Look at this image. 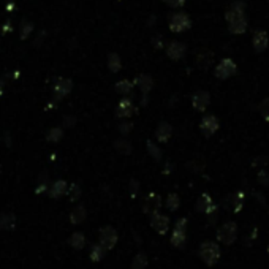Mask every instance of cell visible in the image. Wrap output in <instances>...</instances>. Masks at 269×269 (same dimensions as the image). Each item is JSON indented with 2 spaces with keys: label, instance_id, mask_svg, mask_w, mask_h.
<instances>
[{
  "label": "cell",
  "instance_id": "obj_31",
  "mask_svg": "<svg viewBox=\"0 0 269 269\" xmlns=\"http://www.w3.org/2000/svg\"><path fill=\"white\" fill-rule=\"evenodd\" d=\"M147 152H149V155L154 158V160H157V162H160L162 160V151H160V147L157 144H154V141H147Z\"/></svg>",
  "mask_w": 269,
  "mask_h": 269
},
{
  "label": "cell",
  "instance_id": "obj_1",
  "mask_svg": "<svg viewBox=\"0 0 269 269\" xmlns=\"http://www.w3.org/2000/svg\"><path fill=\"white\" fill-rule=\"evenodd\" d=\"M227 24L228 30L234 35H241L247 30V18H246V3L241 0H236L228 8L227 15Z\"/></svg>",
  "mask_w": 269,
  "mask_h": 269
},
{
  "label": "cell",
  "instance_id": "obj_3",
  "mask_svg": "<svg viewBox=\"0 0 269 269\" xmlns=\"http://www.w3.org/2000/svg\"><path fill=\"white\" fill-rule=\"evenodd\" d=\"M217 239L225 246L234 244L236 239H238V225L234 222H225L217 230Z\"/></svg>",
  "mask_w": 269,
  "mask_h": 269
},
{
  "label": "cell",
  "instance_id": "obj_40",
  "mask_svg": "<svg viewBox=\"0 0 269 269\" xmlns=\"http://www.w3.org/2000/svg\"><path fill=\"white\" fill-rule=\"evenodd\" d=\"M163 2L171 6V8H181V6L185 5V0H163Z\"/></svg>",
  "mask_w": 269,
  "mask_h": 269
},
{
  "label": "cell",
  "instance_id": "obj_22",
  "mask_svg": "<svg viewBox=\"0 0 269 269\" xmlns=\"http://www.w3.org/2000/svg\"><path fill=\"white\" fill-rule=\"evenodd\" d=\"M173 134V127L168 124V122H160L157 130H155V138L160 143H166V141H170Z\"/></svg>",
  "mask_w": 269,
  "mask_h": 269
},
{
  "label": "cell",
  "instance_id": "obj_26",
  "mask_svg": "<svg viewBox=\"0 0 269 269\" xmlns=\"http://www.w3.org/2000/svg\"><path fill=\"white\" fill-rule=\"evenodd\" d=\"M106 252H108L106 249L98 242V244H95L92 247V250H91V253H89V257H91V260L94 261V263H98V261H101L105 258Z\"/></svg>",
  "mask_w": 269,
  "mask_h": 269
},
{
  "label": "cell",
  "instance_id": "obj_2",
  "mask_svg": "<svg viewBox=\"0 0 269 269\" xmlns=\"http://www.w3.org/2000/svg\"><path fill=\"white\" fill-rule=\"evenodd\" d=\"M198 253H200V258L204 261V265H206V266L217 265V261L220 260V255H222L219 244L214 242V241L203 242V244L200 246V250H198Z\"/></svg>",
  "mask_w": 269,
  "mask_h": 269
},
{
  "label": "cell",
  "instance_id": "obj_32",
  "mask_svg": "<svg viewBox=\"0 0 269 269\" xmlns=\"http://www.w3.org/2000/svg\"><path fill=\"white\" fill-rule=\"evenodd\" d=\"M179 206H181V200H179V195L176 193H170L168 198H166V208H168L170 211H177Z\"/></svg>",
  "mask_w": 269,
  "mask_h": 269
},
{
  "label": "cell",
  "instance_id": "obj_11",
  "mask_svg": "<svg viewBox=\"0 0 269 269\" xmlns=\"http://www.w3.org/2000/svg\"><path fill=\"white\" fill-rule=\"evenodd\" d=\"M151 227L155 230L158 234L163 236L166 234V231H168V228H170V219L163 214L155 212L151 215Z\"/></svg>",
  "mask_w": 269,
  "mask_h": 269
},
{
  "label": "cell",
  "instance_id": "obj_43",
  "mask_svg": "<svg viewBox=\"0 0 269 269\" xmlns=\"http://www.w3.org/2000/svg\"><path fill=\"white\" fill-rule=\"evenodd\" d=\"M129 187H130V193H132V196H136V192H138V181H134V179H133V181H130V185H129Z\"/></svg>",
  "mask_w": 269,
  "mask_h": 269
},
{
  "label": "cell",
  "instance_id": "obj_36",
  "mask_svg": "<svg viewBox=\"0 0 269 269\" xmlns=\"http://www.w3.org/2000/svg\"><path fill=\"white\" fill-rule=\"evenodd\" d=\"M48 190H49L48 181H38V185L35 187V193L37 195H41V193H44V192H48Z\"/></svg>",
  "mask_w": 269,
  "mask_h": 269
},
{
  "label": "cell",
  "instance_id": "obj_18",
  "mask_svg": "<svg viewBox=\"0 0 269 269\" xmlns=\"http://www.w3.org/2000/svg\"><path fill=\"white\" fill-rule=\"evenodd\" d=\"M253 48L257 53H263V51L269 46V38H268V34L265 30H257L253 34Z\"/></svg>",
  "mask_w": 269,
  "mask_h": 269
},
{
  "label": "cell",
  "instance_id": "obj_10",
  "mask_svg": "<svg viewBox=\"0 0 269 269\" xmlns=\"http://www.w3.org/2000/svg\"><path fill=\"white\" fill-rule=\"evenodd\" d=\"M160 208H162V196H160L158 193H149L146 196L144 200V204H143V212L144 214H155L160 211Z\"/></svg>",
  "mask_w": 269,
  "mask_h": 269
},
{
  "label": "cell",
  "instance_id": "obj_30",
  "mask_svg": "<svg viewBox=\"0 0 269 269\" xmlns=\"http://www.w3.org/2000/svg\"><path fill=\"white\" fill-rule=\"evenodd\" d=\"M146 266H147V257H146V253L139 252L136 257L133 258L130 269H146Z\"/></svg>",
  "mask_w": 269,
  "mask_h": 269
},
{
  "label": "cell",
  "instance_id": "obj_12",
  "mask_svg": "<svg viewBox=\"0 0 269 269\" xmlns=\"http://www.w3.org/2000/svg\"><path fill=\"white\" fill-rule=\"evenodd\" d=\"M185 53H187V48H185V44L181 41H171L168 46H166V56H168L171 60L184 59Z\"/></svg>",
  "mask_w": 269,
  "mask_h": 269
},
{
  "label": "cell",
  "instance_id": "obj_15",
  "mask_svg": "<svg viewBox=\"0 0 269 269\" xmlns=\"http://www.w3.org/2000/svg\"><path fill=\"white\" fill-rule=\"evenodd\" d=\"M200 129L204 133V136H212V134L217 130H219V120H217V117L212 116V114H209V116H204L201 119Z\"/></svg>",
  "mask_w": 269,
  "mask_h": 269
},
{
  "label": "cell",
  "instance_id": "obj_29",
  "mask_svg": "<svg viewBox=\"0 0 269 269\" xmlns=\"http://www.w3.org/2000/svg\"><path fill=\"white\" fill-rule=\"evenodd\" d=\"M114 149H116L119 154L129 155V154H132V144L127 139H116V143H114Z\"/></svg>",
  "mask_w": 269,
  "mask_h": 269
},
{
  "label": "cell",
  "instance_id": "obj_24",
  "mask_svg": "<svg viewBox=\"0 0 269 269\" xmlns=\"http://www.w3.org/2000/svg\"><path fill=\"white\" fill-rule=\"evenodd\" d=\"M68 244L72 246L75 250H82L84 246H86V236H84V233H81V231L73 233L72 236H70Z\"/></svg>",
  "mask_w": 269,
  "mask_h": 269
},
{
  "label": "cell",
  "instance_id": "obj_14",
  "mask_svg": "<svg viewBox=\"0 0 269 269\" xmlns=\"http://www.w3.org/2000/svg\"><path fill=\"white\" fill-rule=\"evenodd\" d=\"M242 206H244V193L242 192H236V193L225 198V208L234 214H238L242 209Z\"/></svg>",
  "mask_w": 269,
  "mask_h": 269
},
{
  "label": "cell",
  "instance_id": "obj_9",
  "mask_svg": "<svg viewBox=\"0 0 269 269\" xmlns=\"http://www.w3.org/2000/svg\"><path fill=\"white\" fill-rule=\"evenodd\" d=\"M195 208H196L198 212H201V214H208V215L217 214V204L212 201V198H211V195H208V193H203L200 198H198Z\"/></svg>",
  "mask_w": 269,
  "mask_h": 269
},
{
  "label": "cell",
  "instance_id": "obj_8",
  "mask_svg": "<svg viewBox=\"0 0 269 269\" xmlns=\"http://www.w3.org/2000/svg\"><path fill=\"white\" fill-rule=\"evenodd\" d=\"M236 72H238V65L234 63V60L228 59V57L222 59L219 65L215 67V76L219 79H228L230 76L236 75Z\"/></svg>",
  "mask_w": 269,
  "mask_h": 269
},
{
  "label": "cell",
  "instance_id": "obj_39",
  "mask_svg": "<svg viewBox=\"0 0 269 269\" xmlns=\"http://www.w3.org/2000/svg\"><path fill=\"white\" fill-rule=\"evenodd\" d=\"M266 163H268V157L266 155H260V157H257L253 160V168H263V166H266Z\"/></svg>",
  "mask_w": 269,
  "mask_h": 269
},
{
  "label": "cell",
  "instance_id": "obj_7",
  "mask_svg": "<svg viewBox=\"0 0 269 269\" xmlns=\"http://www.w3.org/2000/svg\"><path fill=\"white\" fill-rule=\"evenodd\" d=\"M98 242L106 249V250H113L114 246H116V242H117V231L110 225L100 228Z\"/></svg>",
  "mask_w": 269,
  "mask_h": 269
},
{
  "label": "cell",
  "instance_id": "obj_34",
  "mask_svg": "<svg viewBox=\"0 0 269 269\" xmlns=\"http://www.w3.org/2000/svg\"><path fill=\"white\" fill-rule=\"evenodd\" d=\"M81 187L78 184H72L68 185V196H70V201H78L81 198Z\"/></svg>",
  "mask_w": 269,
  "mask_h": 269
},
{
  "label": "cell",
  "instance_id": "obj_16",
  "mask_svg": "<svg viewBox=\"0 0 269 269\" xmlns=\"http://www.w3.org/2000/svg\"><path fill=\"white\" fill-rule=\"evenodd\" d=\"M209 103H211V95L206 91L195 92L193 98H192V105H193L195 110L200 113H204V110L209 106Z\"/></svg>",
  "mask_w": 269,
  "mask_h": 269
},
{
  "label": "cell",
  "instance_id": "obj_42",
  "mask_svg": "<svg viewBox=\"0 0 269 269\" xmlns=\"http://www.w3.org/2000/svg\"><path fill=\"white\" fill-rule=\"evenodd\" d=\"M152 44L157 49H162L163 48V38H162V35H155V37H154L152 38Z\"/></svg>",
  "mask_w": 269,
  "mask_h": 269
},
{
  "label": "cell",
  "instance_id": "obj_4",
  "mask_svg": "<svg viewBox=\"0 0 269 269\" xmlns=\"http://www.w3.org/2000/svg\"><path fill=\"white\" fill-rule=\"evenodd\" d=\"M170 30L174 32V34H182V32L189 30L192 27V19L189 18L187 13H173L170 16Z\"/></svg>",
  "mask_w": 269,
  "mask_h": 269
},
{
  "label": "cell",
  "instance_id": "obj_50",
  "mask_svg": "<svg viewBox=\"0 0 269 269\" xmlns=\"http://www.w3.org/2000/svg\"><path fill=\"white\" fill-rule=\"evenodd\" d=\"M268 255H269V244H268Z\"/></svg>",
  "mask_w": 269,
  "mask_h": 269
},
{
  "label": "cell",
  "instance_id": "obj_33",
  "mask_svg": "<svg viewBox=\"0 0 269 269\" xmlns=\"http://www.w3.org/2000/svg\"><path fill=\"white\" fill-rule=\"evenodd\" d=\"M132 87H133V84L129 79H122V81L116 82V91L122 95H129L132 92Z\"/></svg>",
  "mask_w": 269,
  "mask_h": 269
},
{
  "label": "cell",
  "instance_id": "obj_21",
  "mask_svg": "<svg viewBox=\"0 0 269 269\" xmlns=\"http://www.w3.org/2000/svg\"><path fill=\"white\" fill-rule=\"evenodd\" d=\"M16 227V214L15 212H2L0 214V230L11 231Z\"/></svg>",
  "mask_w": 269,
  "mask_h": 269
},
{
  "label": "cell",
  "instance_id": "obj_47",
  "mask_svg": "<svg viewBox=\"0 0 269 269\" xmlns=\"http://www.w3.org/2000/svg\"><path fill=\"white\" fill-rule=\"evenodd\" d=\"M5 10L8 11V13H11L13 10H15V2H13V0H10L8 3H6V6H5Z\"/></svg>",
  "mask_w": 269,
  "mask_h": 269
},
{
  "label": "cell",
  "instance_id": "obj_44",
  "mask_svg": "<svg viewBox=\"0 0 269 269\" xmlns=\"http://www.w3.org/2000/svg\"><path fill=\"white\" fill-rule=\"evenodd\" d=\"M44 35H46V30H41L40 34H38V37H37V41L34 43L37 48H40V46H41V43H43V38H44Z\"/></svg>",
  "mask_w": 269,
  "mask_h": 269
},
{
  "label": "cell",
  "instance_id": "obj_41",
  "mask_svg": "<svg viewBox=\"0 0 269 269\" xmlns=\"http://www.w3.org/2000/svg\"><path fill=\"white\" fill-rule=\"evenodd\" d=\"M133 129V124L132 122H124V124H120L119 125V132L122 133V134H129Z\"/></svg>",
  "mask_w": 269,
  "mask_h": 269
},
{
  "label": "cell",
  "instance_id": "obj_46",
  "mask_svg": "<svg viewBox=\"0 0 269 269\" xmlns=\"http://www.w3.org/2000/svg\"><path fill=\"white\" fill-rule=\"evenodd\" d=\"M5 146L6 147L11 146V134H10V132H5Z\"/></svg>",
  "mask_w": 269,
  "mask_h": 269
},
{
  "label": "cell",
  "instance_id": "obj_13",
  "mask_svg": "<svg viewBox=\"0 0 269 269\" xmlns=\"http://www.w3.org/2000/svg\"><path fill=\"white\" fill-rule=\"evenodd\" d=\"M134 84H136L141 89V92H143V105H146L147 95H149L151 89L154 87V79L149 75H138L136 78H134Z\"/></svg>",
  "mask_w": 269,
  "mask_h": 269
},
{
  "label": "cell",
  "instance_id": "obj_27",
  "mask_svg": "<svg viewBox=\"0 0 269 269\" xmlns=\"http://www.w3.org/2000/svg\"><path fill=\"white\" fill-rule=\"evenodd\" d=\"M62 138H63L62 127H53V129H49V132L46 133V139L49 143H59Z\"/></svg>",
  "mask_w": 269,
  "mask_h": 269
},
{
  "label": "cell",
  "instance_id": "obj_20",
  "mask_svg": "<svg viewBox=\"0 0 269 269\" xmlns=\"http://www.w3.org/2000/svg\"><path fill=\"white\" fill-rule=\"evenodd\" d=\"M212 62H214V54L211 53V51L204 49V51H200V53H198V56H196V65H198V68L208 70L211 65H212Z\"/></svg>",
  "mask_w": 269,
  "mask_h": 269
},
{
  "label": "cell",
  "instance_id": "obj_23",
  "mask_svg": "<svg viewBox=\"0 0 269 269\" xmlns=\"http://www.w3.org/2000/svg\"><path fill=\"white\" fill-rule=\"evenodd\" d=\"M134 111V108H133V103L129 100V98H124V100H120L119 101V105L116 108V114H117V117H130Z\"/></svg>",
  "mask_w": 269,
  "mask_h": 269
},
{
  "label": "cell",
  "instance_id": "obj_19",
  "mask_svg": "<svg viewBox=\"0 0 269 269\" xmlns=\"http://www.w3.org/2000/svg\"><path fill=\"white\" fill-rule=\"evenodd\" d=\"M86 217H87L86 206L84 204H78V206H75L72 212H70V223H72V225H81V223L86 220Z\"/></svg>",
  "mask_w": 269,
  "mask_h": 269
},
{
  "label": "cell",
  "instance_id": "obj_35",
  "mask_svg": "<svg viewBox=\"0 0 269 269\" xmlns=\"http://www.w3.org/2000/svg\"><path fill=\"white\" fill-rule=\"evenodd\" d=\"M260 114L263 116L265 120H268V122H269V97L265 98V100L260 103Z\"/></svg>",
  "mask_w": 269,
  "mask_h": 269
},
{
  "label": "cell",
  "instance_id": "obj_6",
  "mask_svg": "<svg viewBox=\"0 0 269 269\" xmlns=\"http://www.w3.org/2000/svg\"><path fill=\"white\" fill-rule=\"evenodd\" d=\"M53 91H54V98L53 100L57 103V101L65 98L67 95L73 91V81L68 79V78H56Z\"/></svg>",
  "mask_w": 269,
  "mask_h": 269
},
{
  "label": "cell",
  "instance_id": "obj_37",
  "mask_svg": "<svg viewBox=\"0 0 269 269\" xmlns=\"http://www.w3.org/2000/svg\"><path fill=\"white\" fill-rule=\"evenodd\" d=\"M76 124V117L72 116V114H68V116L63 117V122H62V127L63 129H72V127Z\"/></svg>",
  "mask_w": 269,
  "mask_h": 269
},
{
  "label": "cell",
  "instance_id": "obj_28",
  "mask_svg": "<svg viewBox=\"0 0 269 269\" xmlns=\"http://www.w3.org/2000/svg\"><path fill=\"white\" fill-rule=\"evenodd\" d=\"M34 22H30V21H24L21 24V29H19V38L24 41V40H27V38L34 34Z\"/></svg>",
  "mask_w": 269,
  "mask_h": 269
},
{
  "label": "cell",
  "instance_id": "obj_17",
  "mask_svg": "<svg viewBox=\"0 0 269 269\" xmlns=\"http://www.w3.org/2000/svg\"><path fill=\"white\" fill-rule=\"evenodd\" d=\"M65 193H68V184L67 181H63V179H59V181H56L49 185L48 195L49 198H53V200H59V198Z\"/></svg>",
  "mask_w": 269,
  "mask_h": 269
},
{
  "label": "cell",
  "instance_id": "obj_5",
  "mask_svg": "<svg viewBox=\"0 0 269 269\" xmlns=\"http://www.w3.org/2000/svg\"><path fill=\"white\" fill-rule=\"evenodd\" d=\"M185 241H187V219L182 217L179 219L174 225V230H173L171 234V244L176 249H182Z\"/></svg>",
  "mask_w": 269,
  "mask_h": 269
},
{
  "label": "cell",
  "instance_id": "obj_48",
  "mask_svg": "<svg viewBox=\"0 0 269 269\" xmlns=\"http://www.w3.org/2000/svg\"><path fill=\"white\" fill-rule=\"evenodd\" d=\"M3 86H5V81L0 79V97H2V94H3Z\"/></svg>",
  "mask_w": 269,
  "mask_h": 269
},
{
  "label": "cell",
  "instance_id": "obj_25",
  "mask_svg": "<svg viewBox=\"0 0 269 269\" xmlns=\"http://www.w3.org/2000/svg\"><path fill=\"white\" fill-rule=\"evenodd\" d=\"M108 68H110L113 73L120 72V68H122V60H120V56L117 53L108 54Z\"/></svg>",
  "mask_w": 269,
  "mask_h": 269
},
{
  "label": "cell",
  "instance_id": "obj_49",
  "mask_svg": "<svg viewBox=\"0 0 269 269\" xmlns=\"http://www.w3.org/2000/svg\"><path fill=\"white\" fill-rule=\"evenodd\" d=\"M18 76H19V72H18V70H16V72L13 73V79H18Z\"/></svg>",
  "mask_w": 269,
  "mask_h": 269
},
{
  "label": "cell",
  "instance_id": "obj_45",
  "mask_svg": "<svg viewBox=\"0 0 269 269\" xmlns=\"http://www.w3.org/2000/svg\"><path fill=\"white\" fill-rule=\"evenodd\" d=\"M11 30V22L8 21V22H5L3 25H2V35H5L6 32H10Z\"/></svg>",
  "mask_w": 269,
  "mask_h": 269
},
{
  "label": "cell",
  "instance_id": "obj_38",
  "mask_svg": "<svg viewBox=\"0 0 269 269\" xmlns=\"http://www.w3.org/2000/svg\"><path fill=\"white\" fill-rule=\"evenodd\" d=\"M258 182L261 185H269V173L266 170H260V173H258Z\"/></svg>",
  "mask_w": 269,
  "mask_h": 269
}]
</instances>
